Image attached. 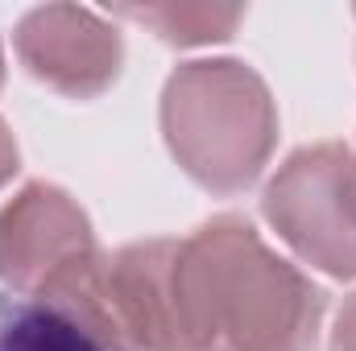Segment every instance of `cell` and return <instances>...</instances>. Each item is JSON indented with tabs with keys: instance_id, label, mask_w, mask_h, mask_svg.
Returning a JSON list of instances; mask_svg holds the SVG:
<instances>
[{
	"instance_id": "obj_6",
	"label": "cell",
	"mask_w": 356,
	"mask_h": 351,
	"mask_svg": "<svg viewBox=\"0 0 356 351\" xmlns=\"http://www.w3.org/2000/svg\"><path fill=\"white\" fill-rule=\"evenodd\" d=\"M0 351H129L116 343L95 318L54 306L4 293L0 298Z\"/></svg>"
},
{
	"instance_id": "obj_1",
	"label": "cell",
	"mask_w": 356,
	"mask_h": 351,
	"mask_svg": "<svg viewBox=\"0 0 356 351\" xmlns=\"http://www.w3.org/2000/svg\"><path fill=\"white\" fill-rule=\"evenodd\" d=\"M327 293L241 215L141 240L99 268V318L129 351H315Z\"/></svg>"
},
{
	"instance_id": "obj_8",
	"label": "cell",
	"mask_w": 356,
	"mask_h": 351,
	"mask_svg": "<svg viewBox=\"0 0 356 351\" xmlns=\"http://www.w3.org/2000/svg\"><path fill=\"white\" fill-rule=\"evenodd\" d=\"M327 351H356V293L340 306V314H336V331H332Z\"/></svg>"
},
{
	"instance_id": "obj_5",
	"label": "cell",
	"mask_w": 356,
	"mask_h": 351,
	"mask_svg": "<svg viewBox=\"0 0 356 351\" xmlns=\"http://www.w3.org/2000/svg\"><path fill=\"white\" fill-rule=\"evenodd\" d=\"M17 54L38 83L71 99H95L116 83L124 62V42L91 8L42 4L21 17Z\"/></svg>"
},
{
	"instance_id": "obj_9",
	"label": "cell",
	"mask_w": 356,
	"mask_h": 351,
	"mask_svg": "<svg viewBox=\"0 0 356 351\" xmlns=\"http://www.w3.org/2000/svg\"><path fill=\"white\" fill-rule=\"evenodd\" d=\"M17 170H21V153H17V141H13L8 124L0 120V186L17 174Z\"/></svg>"
},
{
	"instance_id": "obj_10",
	"label": "cell",
	"mask_w": 356,
	"mask_h": 351,
	"mask_svg": "<svg viewBox=\"0 0 356 351\" xmlns=\"http://www.w3.org/2000/svg\"><path fill=\"white\" fill-rule=\"evenodd\" d=\"M0 87H4V50H0Z\"/></svg>"
},
{
	"instance_id": "obj_4",
	"label": "cell",
	"mask_w": 356,
	"mask_h": 351,
	"mask_svg": "<svg viewBox=\"0 0 356 351\" xmlns=\"http://www.w3.org/2000/svg\"><path fill=\"white\" fill-rule=\"evenodd\" d=\"M261 211L307 264L356 277V153L340 141L294 149L269 178Z\"/></svg>"
},
{
	"instance_id": "obj_3",
	"label": "cell",
	"mask_w": 356,
	"mask_h": 351,
	"mask_svg": "<svg viewBox=\"0 0 356 351\" xmlns=\"http://www.w3.org/2000/svg\"><path fill=\"white\" fill-rule=\"evenodd\" d=\"M99 268L104 252L91 219L67 190L29 182L13 203L0 207V285L8 293L79 310L104 327Z\"/></svg>"
},
{
	"instance_id": "obj_2",
	"label": "cell",
	"mask_w": 356,
	"mask_h": 351,
	"mask_svg": "<svg viewBox=\"0 0 356 351\" xmlns=\"http://www.w3.org/2000/svg\"><path fill=\"white\" fill-rule=\"evenodd\" d=\"M162 132L175 162L216 194H241L277 145L266 79L236 58L186 62L162 91Z\"/></svg>"
},
{
	"instance_id": "obj_7",
	"label": "cell",
	"mask_w": 356,
	"mask_h": 351,
	"mask_svg": "<svg viewBox=\"0 0 356 351\" xmlns=\"http://www.w3.org/2000/svg\"><path fill=\"white\" fill-rule=\"evenodd\" d=\"M129 21L149 25L170 46H211L228 42L236 25L245 21L241 4H120L116 8Z\"/></svg>"
}]
</instances>
